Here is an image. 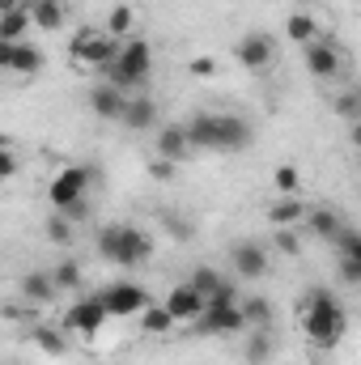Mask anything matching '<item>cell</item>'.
Here are the masks:
<instances>
[{"mask_svg":"<svg viewBox=\"0 0 361 365\" xmlns=\"http://www.w3.org/2000/svg\"><path fill=\"white\" fill-rule=\"evenodd\" d=\"M183 132L191 140V149H208V153H243L251 140H255V128L251 119L225 110H195L191 119H183Z\"/></svg>","mask_w":361,"mask_h":365,"instance_id":"obj_1","label":"cell"},{"mask_svg":"<svg viewBox=\"0 0 361 365\" xmlns=\"http://www.w3.org/2000/svg\"><path fill=\"white\" fill-rule=\"evenodd\" d=\"M302 336L319 349V353H332L340 340H345V331H349V310H345V302L332 293V289H310L306 297H302Z\"/></svg>","mask_w":361,"mask_h":365,"instance_id":"obj_2","label":"cell"},{"mask_svg":"<svg viewBox=\"0 0 361 365\" xmlns=\"http://www.w3.org/2000/svg\"><path fill=\"white\" fill-rule=\"evenodd\" d=\"M93 247H98V255L106 264H119V268H141L153 255V238L141 225H123V221L119 225H102Z\"/></svg>","mask_w":361,"mask_h":365,"instance_id":"obj_3","label":"cell"},{"mask_svg":"<svg viewBox=\"0 0 361 365\" xmlns=\"http://www.w3.org/2000/svg\"><path fill=\"white\" fill-rule=\"evenodd\" d=\"M149 77H153V43L141 38V34L123 38V43L115 47V60L106 64V81L128 93V90H141Z\"/></svg>","mask_w":361,"mask_h":365,"instance_id":"obj_4","label":"cell"},{"mask_svg":"<svg viewBox=\"0 0 361 365\" xmlns=\"http://www.w3.org/2000/svg\"><path fill=\"white\" fill-rule=\"evenodd\" d=\"M115 38L102 30V26H81L77 34H73V43H68V60H73V68H81V73H90V68H106L111 60H115Z\"/></svg>","mask_w":361,"mask_h":365,"instance_id":"obj_5","label":"cell"},{"mask_svg":"<svg viewBox=\"0 0 361 365\" xmlns=\"http://www.w3.org/2000/svg\"><path fill=\"white\" fill-rule=\"evenodd\" d=\"M302 56H306V73L315 77V81H340L345 73H349V60H345V47L340 43H332L327 34L323 38H315V43H306L302 47Z\"/></svg>","mask_w":361,"mask_h":365,"instance_id":"obj_6","label":"cell"},{"mask_svg":"<svg viewBox=\"0 0 361 365\" xmlns=\"http://www.w3.org/2000/svg\"><path fill=\"white\" fill-rule=\"evenodd\" d=\"M90 182H93L90 166H64V170H56V179L47 182V204L56 212H64V208H73V204H81L90 195Z\"/></svg>","mask_w":361,"mask_h":365,"instance_id":"obj_7","label":"cell"},{"mask_svg":"<svg viewBox=\"0 0 361 365\" xmlns=\"http://www.w3.org/2000/svg\"><path fill=\"white\" fill-rule=\"evenodd\" d=\"M98 302H102L106 319H136L149 306V293L141 284H132V280H115V284H106L98 293Z\"/></svg>","mask_w":361,"mask_h":365,"instance_id":"obj_8","label":"cell"},{"mask_svg":"<svg viewBox=\"0 0 361 365\" xmlns=\"http://www.w3.org/2000/svg\"><path fill=\"white\" fill-rule=\"evenodd\" d=\"M234 60H238L251 77L268 73L272 64H276V38H272L268 30H251V34H243V38L234 43Z\"/></svg>","mask_w":361,"mask_h":365,"instance_id":"obj_9","label":"cell"},{"mask_svg":"<svg viewBox=\"0 0 361 365\" xmlns=\"http://www.w3.org/2000/svg\"><path fill=\"white\" fill-rule=\"evenodd\" d=\"M191 327H195L200 336H238V331H247V319H243L238 302H230V306L204 302V310H200V319H195Z\"/></svg>","mask_w":361,"mask_h":365,"instance_id":"obj_10","label":"cell"},{"mask_svg":"<svg viewBox=\"0 0 361 365\" xmlns=\"http://www.w3.org/2000/svg\"><path fill=\"white\" fill-rule=\"evenodd\" d=\"M230 268H234L238 280H260L272 268V251L264 242H255V238H243V242L230 247Z\"/></svg>","mask_w":361,"mask_h":365,"instance_id":"obj_11","label":"cell"},{"mask_svg":"<svg viewBox=\"0 0 361 365\" xmlns=\"http://www.w3.org/2000/svg\"><path fill=\"white\" fill-rule=\"evenodd\" d=\"M102 323H106V310H102L98 293H93V297H77V302L64 310V319H60V327H64L68 336H86V340L102 331Z\"/></svg>","mask_w":361,"mask_h":365,"instance_id":"obj_12","label":"cell"},{"mask_svg":"<svg viewBox=\"0 0 361 365\" xmlns=\"http://www.w3.org/2000/svg\"><path fill=\"white\" fill-rule=\"evenodd\" d=\"M158 102L149 98V93H128L123 98V110H119V123L128 128V132H153L158 128Z\"/></svg>","mask_w":361,"mask_h":365,"instance_id":"obj_13","label":"cell"},{"mask_svg":"<svg viewBox=\"0 0 361 365\" xmlns=\"http://www.w3.org/2000/svg\"><path fill=\"white\" fill-rule=\"evenodd\" d=\"M123 98H128V93L119 90V86H111V81H98V86H90V93H86V106H90L93 119H102V123H119Z\"/></svg>","mask_w":361,"mask_h":365,"instance_id":"obj_14","label":"cell"},{"mask_svg":"<svg viewBox=\"0 0 361 365\" xmlns=\"http://www.w3.org/2000/svg\"><path fill=\"white\" fill-rule=\"evenodd\" d=\"M162 306H166V314H171V319H175V327H179V323H195V319H200L204 297H200L187 280H179V284H171V293H166V302H162Z\"/></svg>","mask_w":361,"mask_h":365,"instance_id":"obj_15","label":"cell"},{"mask_svg":"<svg viewBox=\"0 0 361 365\" xmlns=\"http://www.w3.org/2000/svg\"><path fill=\"white\" fill-rule=\"evenodd\" d=\"M17 297H21L26 306L43 310V306H51V302L60 297V289L51 284V272H26V276H17Z\"/></svg>","mask_w":361,"mask_h":365,"instance_id":"obj_16","label":"cell"},{"mask_svg":"<svg viewBox=\"0 0 361 365\" xmlns=\"http://www.w3.org/2000/svg\"><path fill=\"white\" fill-rule=\"evenodd\" d=\"M158 153L153 158H162V162H187L195 149H191V140H187V132H183V123H162L158 128V145H153Z\"/></svg>","mask_w":361,"mask_h":365,"instance_id":"obj_17","label":"cell"},{"mask_svg":"<svg viewBox=\"0 0 361 365\" xmlns=\"http://www.w3.org/2000/svg\"><path fill=\"white\" fill-rule=\"evenodd\" d=\"M306 212H310V204L302 195H280L268 208V221H272V230H298L306 221Z\"/></svg>","mask_w":361,"mask_h":365,"instance_id":"obj_18","label":"cell"},{"mask_svg":"<svg viewBox=\"0 0 361 365\" xmlns=\"http://www.w3.org/2000/svg\"><path fill=\"white\" fill-rule=\"evenodd\" d=\"M302 225H310V234H315L319 242H327V247H332V242H336V234H340V230H345L349 221H345V217H340L336 208H327V204H323V208H310Z\"/></svg>","mask_w":361,"mask_h":365,"instance_id":"obj_19","label":"cell"},{"mask_svg":"<svg viewBox=\"0 0 361 365\" xmlns=\"http://www.w3.org/2000/svg\"><path fill=\"white\" fill-rule=\"evenodd\" d=\"M26 13H30V26L34 30H60L64 26V17H68V9H64V0H26Z\"/></svg>","mask_w":361,"mask_h":365,"instance_id":"obj_20","label":"cell"},{"mask_svg":"<svg viewBox=\"0 0 361 365\" xmlns=\"http://www.w3.org/2000/svg\"><path fill=\"white\" fill-rule=\"evenodd\" d=\"M43 64H47V56H43L34 43H17V47H13V60H9V73L21 77V81H30V77L43 73Z\"/></svg>","mask_w":361,"mask_h":365,"instance_id":"obj_21","label":"cell"},{"mask_svg":"<svg viewBox=\"0 0 361 365\" xmlns=\"http://www.w3.org/2000/svg\"><path fill=\"white\" fill-rule=\"evenodd\" d=\"M30 340H34L47 357H68V353H73L68 331H64V327H51V323H34V327H30Z\"/></svg>","mask_w":361,"mask_h":365,"instance_id":"obj_22","label":"cell"},{"mask_svg":"<svg viewBox=\"0 0 361 365\" xmlns=\"http://www.w3.org/2000/svg\"><path fill=\"white\" fill-rule=\"evenodd\" d=\"M285 38H289L293 47H306V43H315V38H323V30H319V21H315L310 13H302V9H293V13L285 17Z\"/></svg>","mask_w":361,"mask_h":365,"instance_id":"obj_23","label":"cell"},{"mask_svg":"<svg viewBox=\"0 0 361 365\" xmlns=\"http://www.w3.org/2000/svg\"><path fill=\"white\" fill-rule=\"evenodd\" d=\"M115 43H123V38H132L136 34V9L132 4H115L111 13H106V26H102Z\"/></svg>","mask_w":361,"mask_h":365,"instance_id":"obj_24","label":"cell"},{"mask_svg":"<svg viewBox=\"0 0 361 365\" xmlns=\"http://www.w3.org/2000/svg\"><path fill=\"white\" fill-rule=\"evenodd\" d=\"M43 234H47V242H56V247H73V238H77V221H73L68 212H56V208H51Z\"/></svg>","mask_w":361,"mask_h":365,"instance_id":"obj_25","label":"cell"},{"mask_svg":"<svg viewBox=\"0 0 361 365\" xmlns=\"http://www.w3.org/2000/svg\"><path fill=\"white\" fill-rule=\"evenodd\" d=\"M30 13L26 9H13V13H0V43H26L30 34Z\"/></svg>","mask_w":361,"mask_h":365,"instance_id":"obj_26","label":"cell"},{"mask_svg":"<svg viewBox=\"0 0 361 365\" xmlns=\"http://www.w3.org/2000/svg\"><path fill=\"white\" fill-rule=\"evenodd\" d=\"M51 284H56L60 293H77V289L86 284V272H81V264H77V259H60V264L51 268Z\"/></svg>","mask_w":361,"mask_h":365,"instance_id":"obj_27","label":"cell"},{"mask_svg":"<svg viewBox=\"0 0 361 365\" xmlns=\"http://www.w3.org/2000/svg\"><path fill=\"white\" fill-rule=\"evenodd\" d=\"M136 319H141V331H145V336H166V331L175 327V319L166 314V306H153V302H149Z\"/></svg>","mask_w":361,"mask_h":365,"instance_id":"obj_28","label":"cell"},{"mask_svg":"<svg viewBox=\"0 0 361 365\" xmlns=\"http://www.w3.org/2000/svg\"><path fill=\"white\" fill-rule=\"evenodd\" d=\"M221 280H225V276L217 272L213 264H200V268H191V272H187V284H191V289H195V293H200L204 302L213 297V289H217Z\"/></svg>","mask_w":361,"mask_h":365,"instance_id":"obj_29","label":"cell"},{"mask_svg":"<svg viewBox=\"0 0 361 365\" xmlns=\"http://www.w3.org/2000/svg\"><path fill=\"white\" fill-rule=\"evenodd\" d=\"M238 310H243L247 327H268L272 323V302L268 297H247V302H238Z\"/></svg>","mask_w":361,"mask_h":365,"instance_id":"obj_30","label":"cell"},{"mask_svg":"<svg viewBox=\"0 0 361 365\" xmlns=\"http://www.w3.org/2000/svg\"><path fill=\"white\" fill-rule=\"evenodd\" d=\"M268 361H272V340L264 327H255V336L247 344V365H268Z\"/></svg>","mask_w":361,"mask_h":365,"instance_id":"obj_31","label":"cell"},{"mask_svg":"<svg viewBox=\"0 0 361 365\" xmlns=\"http://www.w3.org/2000/svg\"><path fill=\"white\" fill-rule=\"evenodd\" d=\"M272 247H276V255H285V259H298V255H302L298 230H272Z\"/></svg>","mask_w":361,"mask_h":365,"instance_id":"obj_32","label":"cell"},{"mask_svg":"<svg viewBox=\"0 0 361 365\" xmlns=\"http://www.w3.org/2000/svg\"><path fill=\"white\" fill-rule=\"evenodd\" d=\"M332 247H336V255H340V259H361V234L353 230V225H345V230L336 234V242H332Z\"/></svg>","mask_w":361,"mask_h":365,"instance_id":"obj_33","label":"cell"},{"mask_svg":"<svg viewBox=\"0 0 361 365\" xmlns=\"http://www.w3.org/2000/svg\"><path fill=\"white\" fill-rule=\"evenodd\" d=\"M272 187L280 191V195H298V187H302V175H298V166H276L272 170Z\"/></svg>","mask_w":361,"mask_h":365,"instance_id":"obj_34","label":"cell"},{"mask_svg":"<svg viewBox=\"0 0 361 365\" xmlns=\"http://www.w3.org/2000/svg\"><path fill=\"white\" fill-rule=\"evenodd\" d=\"M17 175H21V158L9 140H0V182H13Z\"/></svg>","mask_w":361,"mask_h":365,"instance_id":"obj_35","label":"cell"},{"mask_svg":"<svg viewBox=\"0 0 361 365\" xmlns=\"http://www.w3.org/2000/svg\"><path fill=\"white\" fill-rule=\"evenodd\" d=\"M336 115H340L345 123H357V115H361V98H357V90H349V93H340V98H336Z\"/></svg>","mask_w":361,"mask_h":365,"instance_id":"obj_36","label":"cell"},{"mask_svg":"<svg viewBox=\"0 0 361 365\" xmlns=\"http://www.w3.org/2000/svg\"><path fill=\"white\" fill-rule=\"evenodd\" d=\"M187 73H191V77H213V73H217V60H208V56H195V60L187 64Z\"/></svg>","mask_w":361,"mask_h":365,"instance_id":"obj_37","label":"cell"},{"mask_svg":"<svg viewBox=\"0 0 361 365\" xmlns=\"http://www.w3.org/2000/svg\"><path fill=\"white\" fill-rule=\"evenodd\" d=\"M340 280L345 284H361V259H340Z\"/></svg>","mask_w":361,"mask_h":365,"instance_id":"obj_38","label":"cell"},{"mask_svg":"<svg viewBox=\"0 0 361 365\" xmlns=\"http://www.w3.org/2000/svg\"><path fill=\"white\" fill-rule=\"evenodd\" d=\"M149 175H153V179H175V162L153 158V162H149Z\"/></svg>","mask_w":361,"mask_h":365,"instance_id":"obj_39","label":"cell"},{"mask_svg":"<svg viewBox=\"0 0 361 365\" xmlns=\"http://www.w3.org/2000/svg\"><path fill=\"white\" fill-rule=\"evenodd\" d=\"M13 47H17V43H0V73H9V60H13Z\"/></svg>","mask_w":361,"mask_h":365,"instance_id":"obj_40","label":"cell"},{"mask_svg":"<svg viewBox=\"0 0 361 365\" xmlns=\"http://www.w3.org/2000/svg\"><path fill=\"white\" fill-rule=\"evenodd\" d=\"M13 9H26V0H0V13H13Z\"/></svg>","mask_w":361,"mask_h":365,"instance_id":"obj_41","label":"cell"},{"mask_svg":"<svg viewBox=\"0 0 361 365\" xmlns=\"http://www.w3.org/2000/svg\"><path fill=\"white\" fill-rule=\"evenodd\" d=\"M310 365H327V361H310Z\"/></svg>","mask_w":361,"mask_h":365,"instance_id":"obj_42","label":"cell"}]
</instances>
